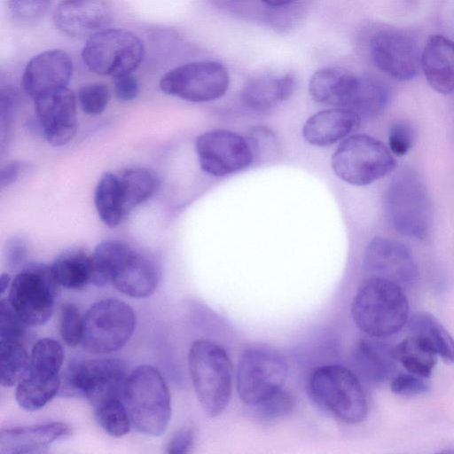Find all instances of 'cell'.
Returning a JSON list of instances; mask_svg holds the SVG:
<instances>
[{
	"mask_svg": "<svg viewBox=\"0 0 454 454\" xmlns=\"http://www.w3.org/2000/svg\"><path fill=\"white\" fill-rule=\"evenodd\" d=\"M52 0H9V10L15 20L23 23L40 20L49 11Z\"/></svg>",
	"mask_w": 454,
	"mask_h": 454,
	"instance_id": "obj_39",
	"label": "cell"
},
{
	"mask_svg": "<svg viewBox=\"0 0 454 454\" xmlns=\"http://www.w3.org/2000/svg\"><path fill=\"white\" fill-rule=\"evenodd\" d=\"M429 390L424 378L412 373H399L391 381V391L399 395H417Z\"/></svg>",
	"mask_w": 454,
	"mask_h": 454,
	"instance_id": "obj_42",
	"label": "cell"
},
{
	"mask_svg": "<svg viewBox=\"0 0 454 454\" xmlns=\"http://www.w3.org/2000/svg\"><path fill=\"white\" fill-rule=\"evenodd\" d=\"M369 51L374 65L395 80H411L419 70L421 54L418 44L402 30L387 28L377 32L370 41Z\"/></svg>",
	"mask_w": 454,
	"mask_h": 454,
	"instance_id": "obj_15",
	"label": "cell"
},
{
	"mask_svg": "<svg viewBox=\"0 0 454 454\" xmlns=\"http://www.w3.org/2000/svg\"><path fill=\"white\" fill-rule=\"evenodd\" d=\"M114 95L120 101L128 102L137 98L139 90L137 78L131 74L114 77Z\"/></svg>",
	"mask_w": 454,
	"mask_h": 454,
	"instance_id": "obj_45",
	"label": "cell"
},
{
	"mask_svg": "<svg viewBox=\"0 0 454 454\" xmlns=\"http://www.w3.org/2000/svg\"><path fill=\"white\" fill-rule=\"evenodd\" d=\"M195 149L201 169L214 176L234 174L254 161L247 139L229 130L201 134L196 139Z\"/></svg>",
	"mask_w": 454,
	"mask_h": 454,
	"instance_id": "obj_14",
	"label": "cell"
},
{
	"mask_svg": "<svg viewBox=\"0 0 454 454\" xmlns=\"http://www.w3.org/2000/svg\"><path fill=\"white\" fill-rule=\"evenodd\" d=\"M229 84L227 69L213 60L193 61L176 67L160 81V88L164 93L196 103L222 98Z\"/></svg>",
	"mask_w": 454,
	"mask_h": 454,
	"instance_id": "obj_12",
	"label": "cell"
},
{
	"mask_svg": "<svg viewBox=\"0 0 454 454\" xmlns=\"http://www.w3.org/2000/svg\"><path fill=\"white\" fill-rule=\"evenodd\" d=\"M71 434V427L60 421L2 428L0 431V452L4 454L43 452L53 442L66 438Z\"/></svg>",
	"mask_w": 454,
	"mask_h": 454,
	"instance_id": "obj_21",
	"label": "cell"
},
{
	"mask_svg": "<svg viewBox=\"0 0 454 454\" xmlns=\"http://www.w3.org/2000/svg\"><path fill=\"white\" fill-rule=\"evenodd\" d=\"M252 407L261 420L272 421L288 416L294 410V399L282 387Z\"/></svg>",
	"mask_w": 454,
	"mask_h": 454,
	"instance_id": "obj_35",
	"label": "cell"
},
{
	"mask_svg": "<svg viewBox=\"0 0 454 454\" xmlns=\"http://www.w3.org/2000/svg\"><path fill=\"white\" fill-rule=\"evenodd\" d=\"M94 203L98 216L106 226L114 228L121 223L126 215L119 176L106 172L100 176L94 192Z\"/></svg>",
	"mask_w": 454,
	"mask_h": 454,
	"instance_id": "obj_29",
	"label": "cell"
},
{
	"mask_svg": "<svg viewBox=\"0 0 454 454\" xmlns=\"http://www.w3.org/2000/svg\"><path fill=\"white\" fill-rule=\"evenodd\" d=\"M254 160H267L278 152V143L275 134L269 128L257 126L251 129L247 138Z\"/></svg>",
	"mask_w": 454,
	"mask_h": 454,
	"instance_id": "obj_38",
	"label": "cell"
},
{
	"mask_svg": "<svg viewBox=\"0 0 454 454\" xmlns=\"http://www.w3.org/2000/svg\"><path fill=\"white\" fill-rule=\"evenodd\" d=\"M270 6H285L295 3L298 0H261Z\"/></svg>",
	"mask_w": 454,
	"mask_h": 454,
	"instance_id": "obj_48",
	"label": "cell"
},
{
	"mask_svg": "<svg viewBox=\"0 0 454 454\" xmlns=\"http://www.w3.org/2000/svg\"><path fill=\"white\" fill-rule=\"evenodd\" d=\"M188 366L201 407L208 416H219L231 395L233 368L228 354L215 342L200 339L190 348Z\"/></svg>",
	"mask_w": 454,
	"mask_h": 454,
	"instance_id": "obj_3",
	"label": "cell"
},
{
	"mask_svg": "<svg viewBox=\"0 0 454 454\" xmlns=\"http://www.w3.org/2000/svg\"><path fill=\"white\" fill-rule=\"evenodd\" d=\"M129 373L126 363L119 358L74 360L61 377L59 391L84 397L91 406L113 399L123 400Z\"/></svg>",
	"mask_w": 454,
	"mask_h": 454,
	"instance_id": "obj_6",
	"label": "cell"
},
{
	"mask_svg": "<svg viewBox=\"0 0 454 454\" xmlns=\"http://www.w3.org/2000/svg\"><path fill=\"white\" fill-rule=\"evenodd\" d=\"M416 138L413 126L404 120L395 121L388 131V145L391 153L396 156L407 154Z\"/></svg>",
	"mask_w": 454,
	"mask_h": 454,
	"instance_id": "obj_40",
	"label": "cell"
},
{
	"mask_svg": "<svg viewBox=\"0 0 454 454\" xmlns=\"http://www.w3.org/2000/svg\"><path fill=\"white\" fill-rule=\"evenodd\" d=\"M145 57L141 39L124 28H106L89 38L82 50L85 66L98 75L131 74Z\"/></svg>",
	"mask_w": 454,
	"mask_h": 454,
	"instance_id": "obj_9",
	"label": "cell"
},
{
	"mask_svg": "<svg viewBox=\"0 0 454 454\" xmlns=\"http://www.w3.org/2000/svg\"><path fill=\"white\" fill-rule=\"evenodd\" d=\"M123 403L137 431L150 436H160L166 431L172 414L171 397L157 368L141 364L129 372Z\"/></svg>",
	"mask_w": 454,
	"mask_h": 454,
	"instance_id": "obj_2",
	"label": "cell"
},
{
	"mask_svg": "<svg viewBox=\"0 0 454 454\" xmlns=\"http://www.w3.org/2000/svg\"><path fill=\"white\" fill-rule=\"evenodd\" d=\"M195 432L192 426L184 425L179 427L171 436L166 446L168 454H185L193 446Z\"/></svg>",
	"mask_w": 454,
	"mask_h": 454,
	"instance_id": "obj_44",
	"label": "cell"
},
{
	"mask_svg": "<svg viewBox=\"0 0 454 454\" xmlns=\"http://www.w3.org/2000/svg\"><path fill=\"white\" fill-rule=\"evenodd\" d=\"M351 360L357 373L374 385L388 380L395 361L391 347L372 339H361L355 344Z\"/></svg>",
	"mask_w": 454,
	"mask_h": 454,
	"instance_id": "obj_26",
	"label": "cell"
},
{
	"mask_svg": "<svg viewBox=\"0 0 454 454\" xmlns=\"http://www.w3.org/2000/svg\"><path fill=\"white\" fill-rule=\"evenodd\" d=\"M386 209L392 226L411 239H426L432 227L431 200L420 176L403 168L391 180L386 195Z\"/></svg>",
	"mask_w": 454,
	"mask_h": 454,
	"instance_id": "obj_5",
	"label": "cell"
},
{
	"mask_svg": "<svg viewBox=\"0 0 454 454\" xmlns=\"http://www.w3.org/2000/svg\"><path fill=\"white\" fill-rule=\"evenodd\" d=\"M291 74H262L247 81L241 91L244 105L254 112H266L286 100L294 91Z\"/></svg>",
	"mask_w": 454,
	"mask_h": 454,
	"instance_id": "obj_25",
	"label": "cell"
},
{
	"mask_svg": "<svg viewBox=\"0 0 454 454\" xmlns=\"http://www.w3.org/2000/svg\"><path fill=\"white\" fill-rule=\"evenodd\" d=\"M56 279L60 286L69 290H78L91 284L92 257L82 248L65 250L51 265Z\"/></svg>",
	"mask_w": 454,
	"mask_h": 454,
	"instance_id": "obj_28",
	"label": "cell"
},
{
	"mask_svg": "<svg viewBox=\"0 0 454 454\" xmlns=\"http://www.w3.org/2000/svg\"><path fill=\"white\" fill-rule=\"evenodd\" d=\"M12 279L7 273H2L0 278V295L1 297L9 290Z\"/></svg>",
	"mask_w": 454,
	"mask_h": 454,
	"instance_id": "obj_47",
	"label": "cell"
},
{
	"mask_svg": "<svg viewBox=\"0 0 454 454\" xmlns=\"http://www.w3.org/2000/svg\"><path fill=\"white\" fill-rule=\"evenodd\" d=\"M109 100V88L102 82L87 83L79 89L78 101L82 111L89 115L103 113Z\"/></svg>",
	"mask_w": 454,
	"mask_h": 454,
	"instance_id": "obj_37",
	"label": "cell"
},
{
	"mask_svg": "<svg viewBox=\"0 0 454 454\" xmlns=\"http://www.w3.org/2000/svg\"><path fill=\"white\" fill-rule=\"evenodd\" d=\"M20 171V163L17 160L8 162L3 166L0 172L1 187H5L13 184L18 178Z\"/></svg>",
	"mask_w": 454,
	"mask_h": 454,
	"instance_id": "obj_46",
	"label": "cell"
},
{
	"mask_svg": "<svg viewBox=\"0 0 454 454\" xmlns=\"http://www.w3.org/2000/svg\"><path fill=\"white\" fill-rule=\"evenodd\" d=\"M361 118L348 108L327 109L312 114L304 123L302 136L310 145L325 147L347 137Z\"/></svg>",
	"mask_w": 454,
	"mask_h": 454,
	"instance_id": "obj_22",
	"label": "cell"
},
{
	"mask_svg": "<svg viewBox=\"0 0 454 454\" xmlns=\"http://www.w3.org/2000/svg\"><path fill=\"white\" fill-rule=\"evenodd\" d=\"M92 408L96 421L107 434L121 437L130 431L132 424L122 399L108 400Z\"/></svg>",
	"mask_w": 454,
	"mask_h": 454,
	"instance_id": "obj_34",
	"label": "cell"
},
{
	"mask_svg": "<svg viewBox=\"0 0 454 454\" xmlns=\"http://www.w3.org/2000/svg\"><path fill=\"white\" fill-rule=\"evenodd\" d=\"M59 333L64 342L69 347L82 343L83 334V316L72 303L61 306L59 313Z\"/></svg>",
	"mask_w": 454,
	"mask_h": 454,
	"instance_id": "obj_36",
	"label": "cell"
},
{
	"mask_svg": "<svg viewBox=\"0 0 454 454\" xmlns=\"http://www.w3.org/2000/svg\"><path fill=\"white\" fill-rule=\"evenodd\" d=\"M159 278L154 262L127 245L112 270L110 284L123 294L139 299L154 293Z\"/></svg>",
	"mask_w": 454,
	"mask_h": 454,
	"instance_id": "obj_20",
	"label": "cell"
},
{
	"mask_svg": "<svg viewBox=\"0 0 454 454\" xmlns=\"http://www.w3.org/2000/svg\"><path fill=\"white\" fill-rule=\"evenodd\" d=\"M30 362L24 339L0 338L1 385L12 387L26 374Z\"/></svg>",
	"mask_w": 454,
	"mask_h": 454,
	"instance_id": "obj_33",
	"label": "cell"
},
{
	"mask_svg": "<svg viewBox=\"0 0 454 454\" xmlns=\"http://www.w3.org/2000/svg\"><path fill=\"white\" fill-rule=\"evenodd\" d=\"M136 315L125 301L106 298L92 304L83 316L81 345L94 354H109L123 348L132 337Z\"/></svg>",
	"mask_w": 454,
	"mask_h": 454,
	"instance_id": "obj_10",
	"label": "cell"
},
{
	"mask_svg": "<svg viewBox=\"0 0 454 454\" xmlns=\"http://www.w3.org/2000/svg\"><path fill=\"white\" fill-rule=\"evenodd\" d=\"M363 268L369 277L383 278L403 287L414 284L419 275L416 260L409 247L385 237H375L368 243Z\"/></svg>",
	"mask_w": 454,
	"mask_h": 454,
	"instance_id": "obj_16",
	"label": "cell"
},
{
	"mask_svg": "<svg viewBox=\"0 0 454 454\" xmlns=\"http://www.w3.org/2000/svg\"><path fill=\"white\" fill-rule=\"evenodd\" d=\"M35 111L45 140L67 145L77 131L76 98L67 87L46 93L35 100Z\"/></svg>",
	"mask_w": 454,
	"mask_h": 454,
	"instance_id": "obj_17",
	"label": "cell"
},
{
	"mask_svg": "<svg viewBox=\"0 0 454 454\" xmlns=\"http://www.w3.org/2000/svg\"><path fill=\"white\" fill-rule=\"evenodd\" d=\"M288 373L285 357L268 348H252L241 355L236 374L240 400L254 406L283 387Z\"/></svg>",
	"mask_w": 454,
	"mask_h": 454,
	"instance_id": "obj_11",
	"label": "cell"
},
{
	"mask_svg": "<svg viewBox=\"0 0 454 454\" xmlns=\"http://www.w3.org/2000/svg\"><path fill=\"white\" fill-rule=\"evenodd\" d=\"M29 254L27 241L21 236L10 238L5 245L4 258L8 268L21 270L27 265Z\"/></svg>",
	"mask_w": 454,
	"mask_h": 454,
	"instance_id": "obj_43",
	"label": "cell"
},
{
	"mask_svg": "<svg viewBox=\"0 0 454 454\" xmlns=\"http://www.w3.org/2000/svg\"><path fill=\"white\" fill-rule=\"evenodd\" d=\"M392 354L408 372L424 379L431 376L439 356L427 339L416 334L394 346Z\"/></svg>",
	"mask_w": 454,
	"mask_h": 454,
	"instance_id": "obj_27",
	"label": "cell"
},
{
	"mask_svg": "<svg viewBox=\"0 0 454 454\" xmlns=\"http://www.w3.org/2000/svg\"><path fill=\"white\" fill-rule=\"evenodd\" d=\"M408 331L427 339L446 363H454V339L432 314L417 313L407 322Z\"/></svg>",
	"mask_w": 454,
	"mask_h": 454,
	"instance_id": "obj_32",
	"label": "cell"
},
{
	"mask_svg": "<svg viewBox=\"0 0 454 454\" xmlns=\"http://www.w3.org/2000/svg\"><path fill=\"white\" fill-rule=\"evenodd\" d=\"M308 390L315 403L347 424L364 421L368 403L357 376L340 364L317 367L309 376Z\"/></svg>",
	"mask_w": 454,
	"mask_h": 454,
	"instance_id": "obj_4",
	"label": "cell"
},
{
	"mask_svg": "<svg viewBox=\"0 0 454 454\" xmlns=\"http://www.w3.org/2000/svg\"><path fill=\"white\" fill-rule=\"evenodd\" d=\"M63 362L64 349L58 340H37L30 352V366L17 384L18 395L32 406L47 404L60 389Z\"/></svg>",
	"mask_w": 454,
	"mask_h": 454,
	"instance_id": "obj_13",
	"label": "cell"
},
{
	"mask_svg": "<svg viewBox=\"0 0 454 454\" xmlns=\"http://www.w3.org/2000/svg\"><path fill=\"white\" fill-rule=\"evenodd\" d=\"M27 326L12 309L7 298L2 296L0 301V338L25 340Z\"/></svg>",
	"mask_w": 454,
	"mask_h": 454,
	"instance_id": "obj_41",
	"label": "cell"
},
{
	"mask_svg": "<svg viewBox=\"0 0 454 454\" xmlns=\"http://www.w3.org/2000/svg\"><path fill=\"white\" fill-rule=\"evenodd\" d=\"M112 16V10L104 0H62L54 10L53 22L67 35L89 38L108 28Z\"/></svg>",
	"mask_w": 454,
	"mask_h": 454,
	"instance_id": "obj_19",
	"label": "cell"
},
{
	"mask_svg": "<svg viewBox=\"0 0 454 454\" xmlns=\"http://www.w3.org/2000/svg\"><path fill=\"white\" fill-rule=\"evenodd\" d=\"M420 67L435 91L454 92V42L441 35H431L420 58Z\"/></svg>",
	"mask_w": 454,
	"mask_h": 454,
	"instance_id": "obj_23",
	"label": "cell"
},
{
	"mask_svg": "<svg viewBox=\"0 0 454 454\" xmlns=\"http://www.w3.org/2000/svg\"><path fill=\"white\" fill-rule=\"evenodd\" d=\"M356 325L373 338L399 332L409 320V302L403 286L379 277H369L357 289L351 303Z\"/></svg>",
	"mask_w": 454,
	"mask_h": 454,
	"instance_id": "obj_1",
	"label": "cell"
},
{
	"mask_svg": "<svg viewBox=\"0 0 454 454\" xmlns=\"http://www.w3.org/2000/svg\"><path fill=\"white\" fill-rule=\"evenodd\" d=\"M358 82V75L340 68L324 67L316 71L309 83L311 98L323 105L349 108Z\"/></svg>",
	"mask_w": 454,
	"mask_h": 454,
	"instance_id": "obj_24",
	"label": "cell"
},
{
	"mask_svg": "<svg viewBox=\"0 0 454 454\" xmlns=\"http://www.w3.org/2000/svg\"><path fill=\"white\" fill-rule=\"evenodd\" d=\"M73 74V61L62 50H47L34 56L21 76L25 93L34 100L67 86Z\"/></svg>",
	"mask_w": 454,
	"mask_h": 454,
	"instance_id": "obj_18",
	"label": "cell"
},
{
	"mask_svg": "<svg viewBox=\"0 0 454 454\" xmlns=\"http://www.w3.org/2000/svg\"><path fill=\"white\" fill-rule=\"evenodd\" d=\"M59 287L51 266L27 264L12 279L6 298L26 325L38 326L51 317Z\"/></svg>",
	"mask_w": 454,
	"mask_h": 454,
	"instance_id": "obj_8",
	"label": "cell"
},
{
	"mask_svg": "<svg viewBox=\"0 0 454 454\" xmlns=\"http://www.w3.org/2000/svg\"><path fill=\"white\" fill-rule=\"evenodd\" d=\"M389 100L387 85L372 75H358L356 90L348 109L362 118H374L386 108Z\"/></svg>",
	"mask_w": 454,
	"mask_h": 454,
	"instance_id": "obj_30",
	"label": "cell"
},
{
	"mask_svg": "<svg viewBox=\"0 0 454 454\" xmlns=\"http://www.w3.org/2000/svg\"><path fill=\"white\" fill-rule=\"evenodd\" d=\"M125 215L146 201L155 192L158 179L147 168L134 167L125 169L119 176Z\"/></svg>",
	"mask_w": 454,
	"mask_h": 454,
	"instance_id": "obj_31",
	"label": "cell"
},
{
	"mask_svg": "<svg viewBox=\"0 0 454 454\" xmlns=\"http://www.w3.org/2000/svg\"><path fill=\"white\" fill-rule=\"evenodd\" d=\"M333 170L344 182L364 186L386 176L396 168L390 150L368 135H353L343 140L332 156Z\"/></svg>",
	"mask_w": 454,
	"mask_h": 454,
	"instance_id": "obj_7",
	"label": "cell"
}]
</instances>
